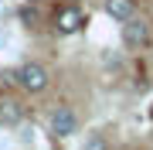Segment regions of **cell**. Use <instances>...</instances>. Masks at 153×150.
<instances>
[{"instance_id": "obj_2", "label": "cell", "mask_w": 153, "mask_h": 150, "mask_svg": "<svg viewBox=\"0 0 153 150\" xmlns=\"http://www.w3.org/2000/svg\"><path fill=\"white\" fill-rule=\"evenodd\" d=\"M78 126H82V116H78V109L75 106H68V102H61V106H55L51 109V116H48V130L55 137H75L78 133Z\"/></svg>"}, {"instance_id": "obj_3", "label": "cell", "mask_w": 153, "mask_h": 150, "mask_svg": "<svg viewBox=\"0 0 153 150\" xmlns=\"http://www.w3.org/2000/svg\"><path fill=\"white\" fill-rule=\"evenodd\" d=\"M123 45L129 48V51H140V48H146L150 45V38H153V28H150V21L146 17H140V14H133L129 21H123Z\"/></svg>"}, {"instance_id": "obj_4", "label": "cell", "mask_w": 153, "mask_h": 150, "mask_svg": "<svg viewBox=\"0 0 153 150\" xmlns=\"http://www.w3.org/2000/svg\"><path fill=\"white\" fill-rule=\"evenodd\" d=\"M82 28H85V14H82L78 4H65L55 14V31L58 34H78Z\"/></svg>"}, {"instance_id": "obj_6", "label": "cell", "mask_w": 153, "mask_h": 150, "mask_svg": "<svg viewBox=\"0 0 153 150\" xmlns=\"http://www.w3.org/2000/svg\"><path fill=\"white\" fill-rule=\"evenodd\" d=\"M24 123V106L17 99H0V126H21Z\"/></svg>"}, {"instance_id": "obj_7", "label": "cell", "mask_w": 153, "mask_h": 150, "mask_svg": "<svg viewBox=\"0 0 153 150\" xmlns=\"http://www.w3.org/2000/svg\"><path fill=\"white\" fill-rule=\"evenodd\" d=\"M85 150H109V140H105V133H88V140H85Z\"/></svg>"}, {"instance_id": "obj_8", "label": "cell", "mask_w": 153, "mask_h": 150, "mask_svg": "<svg viewBox=\"0 0 153 150\" xmlns=\"http://www.w3.org/2000/svg\"><path fill=\"white\" fill-rule=\"evenodd\" d=\"M150 119H153V109H150Z\"/></svg>"}, {"instance_id": "obj_1", "label": "cell", "mask_w": 153, "mask_h": 150, "mask_svg": "<svg viewBox=\"0 0 153 150\" xmlns=\"http://www.w3.org/2000/svg\"><path fill=\"white\" fill-rule=\"evenodd\" d=\"M10 78L17 82V89L27 92V96H41V92H48V85H51V72L41 61H24V65H17L10 72Z\"/></svg>"}, {"instance_id": "obj_5", "label": "cell", "mask_w": 153, "mask_h": 150, "mask_svg": "<svg viewBox=\"0 0 153 150\" xmlns=\"http://www.w3.org/2000/svg\"><path fill=\"white\" fill-rule=\"evenodd\" d=\"M102 10H105V17H112L116 24H123V21H129V17L136 14V0H102Z\"/></svg>"}]
</instances>
